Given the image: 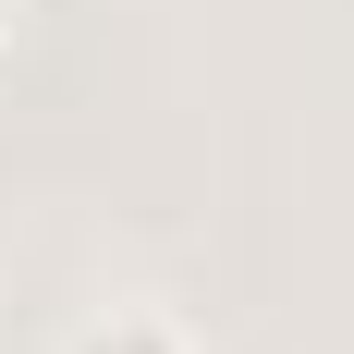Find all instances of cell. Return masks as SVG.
Listing matches in <instances>:
<instances>
[{
  "instance_id": "1",
  "label": "cell",
  "mask_w": 354,
  "mask_h": 354,
  "mask_svg": "<svg viewBox=\"0 0 354 354\" xmlns=\"http://www.w3.org/2000/svg\"><path fill=\"white\" fill-rule=\"evenodd\" d=\"M73 354H183V330H159V318H98Z\"/></svg>"
}]
</instances>
